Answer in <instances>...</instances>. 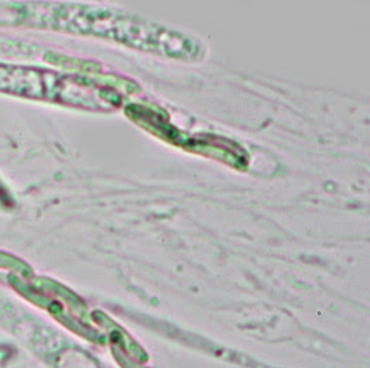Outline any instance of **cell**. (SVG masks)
<instances>
[{"label": "cell", "mask_w": 370, "mask_h": 368, "mask_svg": "<svg viewBox=\"0 0 370 368\" xmlns=\"http://www.w3.org/2000/svg\"><path fill=\"white\" fill-rule=\"evenodd\" d=\"M0 266L1 268H13V270H18V271H24L25 274H27V266L23 263V262H20L18 259H16V258H11V256H8V255H4V254H0Z\"/></svg>", "instance_id": "obj_1"}, {"label": "cell", "mask_w": 370, "mask_h": 368, "mask_svg": "<svg viewBox=\"0 0 370 368\" xmlns=\"http://www.w3.org/2000/svg\"><path fill=\"white\" fill-rule=\"evenodd\" d=\"M6 359H7V352L3 353V349H0V362H1V360H6Z\"/></svg>", "instance_id": "obj_2"}]
</instances>
